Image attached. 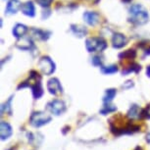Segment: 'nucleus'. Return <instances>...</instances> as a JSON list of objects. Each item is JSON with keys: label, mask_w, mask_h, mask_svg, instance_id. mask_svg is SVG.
Returning <instances> with one entry per match:
<instances>
[{"label": "nucleus", "mask_w": 150, "mask_h": 150, "mask_svg": "<svg viewBox=\"0 0 150 150\" xmlns=\"http://www.w3.org/2000/svg\"><path fill=\"white\" fill-rule=\"evenodd\" d=\"M131 18L129 21L135 25H144L148 21V13L144 9V7L140 4H134L129 8Z\"/></svg>", "instance_id": "f257e3e1"}, {"label": "nucleus", "mask_w": 150, "mask_h": 150, "mask_svg": "<svg viewBox=\"0 0 150 150\" xmlns=\"http://www.w3.org/2000/svg\"><path fill=\"white\" fill-rule=\"evenodd\" d=\"M86 47L88 52H100L106 49L107 43L100 38H90L86 39Z\"/></svg>", "instance_id": "f03ea898"}, {"label": "nucleus", "mask_w": 150, "mask_h": 150, "mask_svg": "<svg viewBox=\"0 0 150 150\" xmlns=\"http://www.w3.org/2000/svg\"><path fill=\"white\" fill-rule=\"evenodd\" d=\"M51 121V117L47 115L44 112H35L30 117V125L35 128H39V127L44 126L45 124L49 123Z\"/></svg>", "instance_id": "7ed1b4c3"}, {"label": "nucleus", "mask_w": 150, "mask_h": 150, "mask_svg": "<svg viewBox=\"0 0 150 150\" xmlns=\"http://www.w3.org/2000/svg\"><path fill=\"white\" fill-rule=\"evenodd\" d=\"M39 70L41 71L44 75L49 76L55 71V64L49 57H42L38 62Z\"/></svg>", "instance_id": "20e7f679"}, {"label": "nucleus", "mask_w": 150, "mask_h": 150, "mask_svg": "<svg viewBox=\"0 0 150 150\" xmlns=\"http://www.w3.org/2000/svg\"><path fill=\"white\" fill-rule=\"evenodd\" d=\"M47 109L49 110L52 114H54L56 116H59L66 111V105L62 100L59 99H54L51 102H49L47 104Z\"/></svg>", "instance_id": "39448f33"}, {"label": "nucleus", "mask_w": 150, "mask_h": 150, "mask_svg": "<svg viewBox=\"0 0 150 150\" xmlns=\"http://www.w3.org/2000/svg\"><path fill=\"white\" fill-rule=\"evenodd\" d=\"M47 89H48V91L53 95L60 94V93H62V91H63V90H62L60 81H58V79H55V78H53L51 80L48 81Z\"/></svg>", "instance_id": "423d86ee"}, {"label": "nucleus", "mask_w": 150, "mask_h": 150, "mask_svg": "<svg viewBox=\"0 0 150 150\" xmlns=\"http://www.w3.org/2000/svg\"><path fill=\"white\" fill-rule=\"evenodd\" d=\"M83 20L89 26H96L97 23L99 22V15L95 12L87 11V12H84L83 14Z\"/></svg>", "instance_id": "0eeeda50"}, {"label": "nucleus", "mask_w": 150, "mask_h": 150, "mask_svg": "<svg viewBox=\"0 0 150 150\" xmlns=\"http://www.w3.org/2000/svg\"><path fill=\"white\" fill-rule=\"evenodd\" d=\"M112 44L114 48H122L127 44V38L122 33H115L112 38Z\"/></svg>", "instance_id": "6e6552de"}, {"label": "nucleus", "mask_w": 150, "mask_h": 150, "mask_svg": "<svg viewBox=\"0 0 150 150\" xmlns=\"http://www.w3.org/2000/svg\"><path fill=\"white\" fill-rule=\"evenodd\" d=\"M21 7V2L19 0H10L5 9V13L7 15H13V14H16Z\"/></svg>", "instance_id": "1a4fd4ad"}, {"label": "nucleus", "mask_w": 150, "mask_h": 150, "mask_svg": "<svg viewBox=\"0 0 150 150\" xmlns=\"http://www.w3.org/2000/svg\"><path fill=\"white\" fill-rule=\"evenodd\" d=\"M12 134H13L12 127L8 123H6V122L2 121L1 122V139L2 140L8 139V138L12 135Z\"/></svg>", "instance_id": "9d476101"}, {"label": "nucleus", "mask_w": 150, "mask_h": 150, "mask_svg": "<svg viewBox=\"0 0 150 150\" xmlns=\"http://www.w3.org/2000/svg\"><path fill=\"white\" fill-rule=\"evenodd\" d=\"M128 117L132 120H137L143 117V110H141L137 105H132L128 112Z\"/></svg>", "instance_id": "9b49d317"}, {"label": "nucleus", "mask_w": 150, "mask_h": 150, "mask_svg": "<svg viewBox=\"0 0 150 150\" xmlns=\"http://www.w3.org/2000/svg\"><path fill=\"white\" fill-rule=\"evenodd\" d=\"M21 9H22L23 14H25L26 16L33 17L35 15V5H33V3L32 1L26 2V3L21 7Z\"/></svg>", "instance_id": "f8f14e48"}, {"label": "nucleus", "mask_w": 150, "mask_h": 150, "mask_svg": "<svg viewBox=\"0 0 150 150\" xmlns=\"http://www.w3.org/2000/svg\"><path fill=\"white\" fill-rule=\"evenodd\" d=\"M28 32V28L25 25L17 24L13 29V35L17 38H21L25 35V33Z\"/></svg>", "instance_id": "ddd939ff"}, {"label": "nucleus", "mask_w": 150, "mask_h": 150, "mask_svg": "<svg viewBox=\"0 0 150 150\" xmlns=\"http://www.w3.org/2000/svg\"><path fill=\"white\" fill-rule=\"evenodd\" d=\"M33 89V95L35 99H38L39 97H41V95L43 94V89H42L41 83H40V80L38 81H35L33 83V86H30Z\"/></svg>", "instance_id": "4468645a"}, {"label": "nucleus", "mask_w": 150, "mask_h": 150, "mask_svg": "<svg viewBox=\"0 0 150 150\" xmlns=\"http://www.w3.org/2000/svg\"><path fill=\"white\" fill-rule=\"evenodd\" d=\"M71 30L74 33V35L76 36H79V38H83L87 33V30L83 26H80V25H72L71 26Z\"/></svg>", "instance_id": "2eb2a0df"}, {"label": "nucleus", "mask_w": 150, "mask_h": 150, "mask_svg": "<svg viewBox=\"0 0 150 150\" xmlns=\"http://www.w3.org/2000/svg\"><path fill=\"white\" fill-rule=\"evenodd\" d=\"M116 95V89L111 88V89H107L105 92V95L103 97V102L104 103H110L111 101L114 99Z\"/></svg>", "instance_id": "dca6fc26"}, {"label": "nucleus", "mask_w": 150, "mask_h": 150, "mask_svg": "<svg viewBox=\"0 0 150 150\" xmlns=\"http://www.w3.org/2000/svg\"><path fill=\"white\" fill-rule=\"evenodd\" d=\"M118 71V68L116 65H111V66H101V72L105 75H111V74H114Z\"/></svg>", "instance_id": "f3484780"}, {"label": "nucleus", "mask_w": 150, "mask_h": 150, "mask_svg": "<svg viewBox=\"0 0 150 150\" xmlns=\"http://www.w3.org/2000/svg\"><path fill=\"white\" fill-rule=\"evenodd\" d=\"M116 110H117V107H115L113 105H109V103H105V106H104V108L100 111V113L102 115H106V114H108V113L116 111Z\"/></svg>", "instance_id": "a211bd4d"}, {"label": "nucleus", "mask_w": 150, "mask_h": 150, "mask_svg": "<svg viewBox=\"0 0 150 150\" xmlns=\"http://www.w3.org/2000/svg\"><path fill=\"white\" fill-rule=\"evenodd\" d=\"M12 98L13 97H10L9 100L6 101V103L3 104V105L1 106V113H2V114H3L4 112H6V113L12 112V110H11V101H12Z\"/></svg>", "instance_id": "6ab92c4d"}, {"label": "nucleus", "mask_w": 150, "mask_h": 150, "mask_svg": "<svg viewBox=\"0 0 150 150\" xmlns=\"http://www.w3.org/2000/svg\"><path fill=\"white\" fill-rule=\"evenodd\" d=\"M33 32L35 33V35L36 36V38H40V39H43V40L48 38V36H45V33H46L43 32V30H35V29H33Z\"/></svg>", "instance_id": "aec40b11"}, {"label": "nucleus", "mask_w": 150, "mask_h": 150, "mask_svg": "<svg viewBox=\"0 0 150 150\" xmlns=\"http://www.w3.org/2000/svg\"><path fill=\"white\" fill-rule=\"evenodd\" d=\"M122 56H124V58L126 57H135V52L134 51V50H128V51H126L125 53H122V54L120 55V57H122Z\"/></svg>", "instance_id": "412c9836"}, {"label": "nucleus", "mask_w": 150, "mask_h": 150, "mask_svg": "<svg viewBox=\"0 0 150 150\" xmlns=\"http://www.w3.org/2000/svg\"><path fill=\"white\" fill-rule=\"evenodd\" d=\"M38 1V3L40 5V6H43V7H48L50 4H51V2L53 0H36Z\"/></svg>", "instance_id": "4be33fe9"}, {"label": "nucleus", "mask_w": 150, "mask_h": 150, "mask_svg": "<svg viewBox=\"0 0 150 150\" xmlns=\"http://www.w3.org/2000/svg\"><path fill=\"white\" fill-rule=\"evenodd\" d=\"M92 64L94 65V66H102V60H101L100 57H98V56H95L94 58L92 59Z\"/></svg>", "instance_id": "5701e85b"}, {"label": "nucleus", "mask_w": 150, "mask_h": 150, "mask_svg": "<svg viewBox=\"0 0 150 150\" xmlns=\"http://www.w3.org/2000/svg\"><path fill=\"white\" fill-rule=\"evenodd\" d=\"M132 86H134V83H132V81H127V86H126V84H123V87H124V88H131Z\"/></svg>", "instance_id": "b1692460"}, {"label": "nucleus", "mask_w": 150, "mask_h": 150, "mask_svg": "<svg viewBox=\"0 0 150 150\" xmlns=\"http://www.w3.org/2000/svg\"><path fill=\"white\" fill-rule=\"evenodd\" d=\"M146 141H147L148 143H150V132L146 135Z\"/></svg>", "instance_id": "393cba45"}, {"label": "nucleus", "mask_w": 150, "mask_h": 150, "mask_svg": "<svg viewBox=\"0 0 150 150\" xmlns=\"http://www.w3.org/2000/svg\"><path fill=\"white\" fill-rule=\"evenodd\" d=\"M135 150H141V148H139V147H137V148H135Z\"/></svg>", "instance_id": "a878e982"}, {"label": "nucleus", "mask_w": 150, "mask_h": 150, "mask_svg": "<svg viewBox=\"0 0 150 150\" xmlns=\"http://www.w3.org/2000/svg\"><path fill=\"white\" fill-rule=\"evenodd\" d=\"M126 1H129V0H126Z\"/></svg>", "instance_id": "bb28decb"}]
</instances>
